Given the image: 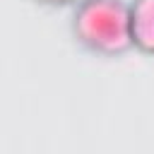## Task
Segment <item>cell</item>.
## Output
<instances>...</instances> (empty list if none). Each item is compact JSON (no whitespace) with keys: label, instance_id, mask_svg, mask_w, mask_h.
<instances>
[{"label":"cell","instance_id":"cell-1","mask_svg":"<svg viewBox=\"0 0 154 154\" xmlns=\"http://www.w3.org/2000/svg\"><path fill=\"white\" fill-rule=\"evenodd\" d=\"M72 34L82 46L101 55L128 51L132 41L125 0H77L72 12Z\"/></svg>","mask_w":154,"mask_h":154},{"label":"cell","instance_id":"cell-2","mask_svg":"<svg viewBox=\"0 0 154 154\" xmlns=\"http://www.w3.org/2000/svg\"><path fill=\"white\" fill-rule=\"evenodd\" d=\"M130 14V41L147 51L154 53V0H132L128 5Z\"/></svg>","mask_w":154,"mask_h":154},{"label":"cell","instance_id":"cell-3","mask_svg":"<svg viewBox=\"0 0 154 154\" xmlns=\"http://www.w3.org/2000/svg\"><path fill=\"white\" fill-rule=\"evenodd\" d=\"M38 2H48V5H65V2H77V0H38Z\"/></svg>","mask_w":154,"mask_h":154}]
</instances>
